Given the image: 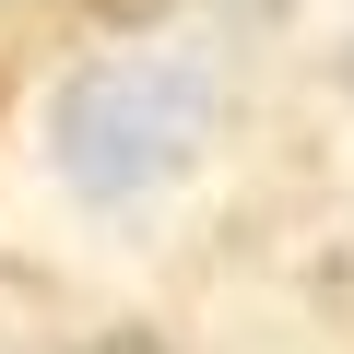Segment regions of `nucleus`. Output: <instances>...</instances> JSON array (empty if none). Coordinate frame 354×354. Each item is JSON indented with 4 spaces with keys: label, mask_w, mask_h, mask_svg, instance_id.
I'll list each match as a JSON object with an SVG mask.
<instances>
[{
    "label": "nucleus",
    "mask_w": 354,
    "mask_h": 354,
    "mask_svg": "<svg viewBox=\"0 0 354 354\" xmlns=\"http://www.w3.org/2000/svg\"><path fill=\"white\" fill-rule=\"evenodd\" d=\"M83 12H106V24H153L165 0H83Z\"/></svg>",
    "instance_id": "nucleus-2"
},
{
    "label": "nucleus",
    "mask_w": 354,
    "mask_h": 354,
    "mask_svg": "<svg viewBox=\"0 0 354 354\" xmlns=\"http://www.w3.org/2000/svg\"><path fill=\"white\" fill-rule=\"evenodd\" d=\"M342 71H354V59H342Z\"/></svg>",
    "instance_id": "nucleus-4"
},
{
    "label": "nucleus",
    "mask_w": 354,
    "mask_h": 354,
    "mask_svg": "<svg viewBox=\"0 0 354 354\" xmlns=\"http://www.w3.org/2000/svg\"><path fill=\"white\" fill-rule=\"evenodd\" d=\"M201 142H213V71H189V59H95L48 106L59 189H83V201H142Z\"/></svg>",
    "instance_id": "nucleus-1"
},
{
    "label": "nucleus",
    "mask_w": 354,
    "mask_h": 354,
    "mask_svg": "<svg viewBox=\"0 0 354 354\" xmlns=\"http://www.w3.org/2000/svg\"><path fill=\"white\" fill-rule=\"evenodd\" d=\"M83 354H165V342H142V330H106V342H83Z\"/></svg>",
    "instance_id": "nucleus-3"
}]
</instances>
